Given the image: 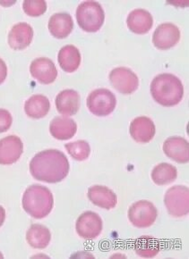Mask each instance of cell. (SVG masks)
I'll list each match as a JSON object with an SVG mask.
<instances>
[{"instance_id":"1","label":"cell","mask_w":189,"mask_h":259,"mask_svg":"<svg viewBox=\"0 0 189 259\" xmlns=\"http://www.w3.org/2000/svg\"><path fill=\"white\" fill-rule=\"evenodd\" d=\"M30 171L35 179L48 183L61 182L69 171V162L64 153L58 149H47L33 156Z\"/></svg>"},{"instance_id":"2","label":"cell","mask_w":189,"mask_h":259,"mask_svg":"<svg viewBox=\"0 0 189 259\" xmlns=\"http://www.w3.org/2000/svg\"><path fill=\"white\" fill-rule=\"evenodd\" d=\"M150 93L157 103L163 107H173L181 101L184 87L178 77L171 73H162L152 81Z\"/></svg>"},{"instance_id":"3","label":"cell","mask_w":189,"mask_h":259,"mask_svg":"<svg viewBox=\"0 0 189 259\" xmlns=\"http://www.w3.org/2000/svg\"><path fill=\"white\" fill-rule=\"evenodd\" d=\"M53 195L47 187L31 185L23 196V207L26 213L36 219L46 218L53 208Z\"/></svg>"},{"instance_id":"4","label":"cell","mask_w":189,"mask_h":259,"mask_svg":"<svg viewBox=\"0 0 189 259\" xmlns=\"http://www.w3.org/2000/svg\"><path fill=\"white\" fill-rule=\"evenodd\" d=\"M77 19L84 31H98L104 23L103 8L96 1H85L77 9Z\"/></svg>"},{"instance_id":"5","label":"cell","mask_w":189,"mask_h":259,"mask_svg":"<svg viewBox=\"0 0 189 259\" xmlns=\"http://www.w3.org/2000/svg\"><path fill=\"white\" fill-rule=\"evenodd\" d=\"M167 210L174 218H182L188 214L189 190L187 187H171L164 197Z\"/></svg>"},{"instance_id":"6","label":"cell","mask_w":189,"mask_h":259,"mask_svg":"<svg viewBox=\"0 0 189 259\" xmlns=\"http://www.w3.org/2000/svg\"><path fill=\"white\" fill-rule=\"evenodd\" d=\"M87 107L97 116H107L116 108L115 95L107 89H97L87 98Z\"/></svg>"},{"instance_id":"7","label":"cell","mask_w":189,"mask_h":259,"mask_svg":"<svg viewBox=\"0 0 189 259\" xmlns=\"http://www.w3.org/2000/svg\"><path fill=\"white\" fill-rule=\"evenodd\" d=\"M158 211L155 205L147 200L134 203L128 209V219L137 228H147L155 224Z\"/></svg>"},{"instance_id":"8","label":"cell","mask_w":189,"mask_h":259,"mask_svg":"<svg viewBox=\"0 0 189 259\" xmlns=\"http://www.w3.org/2000/svg\"><path fill=\"white\" fill-rule=\"evenodd\" d=\"M109 80L118 92L125 95H129L135 92L139 85L137 75L127 67L113 69L109 73Z\"/></svg>"},{"instance_id":"9","label":"cell","mask_w":189,"mask_h":259,"mask_svg":"<svg viewBox=\"0 0 189 259\" xmlns=\"http://www.w3.org/2000/svg\"><path fill=\"white\" fill-rule=\"evenodd\" d=\"M75 228L78 235L83 239L94 240L102 231V221L98 213L87 211L78 218Z\"/></svg>"},{"instance_id":"10","label":"cell","mask_w":189,"mask_h":259,"mask_svg":"<svg viewBox=\"0 0 189 259\" xmlns=\"http://www.w3.org/2000/svg\"><path fill=\"white\" fill-rule=\"evenodd\" d=\"M180 39V31L171 23L160 24L153 35V42L159 50H166L175 46Z\"/></svg>"},{"instance_id":"11","label":"cell","mask_w":189,"mask_h":259,"mask_svg":"<svg viewBox=\"0 0 189 259\" xmlns=\"http://www.w3.org/2000/svg\"><path fill=\"white\" fill-rule=\"evenodd\" d=\"M30 73L31 76L43 84L52 83L58 77L56 65L46 57H39L31 62Z\"/></svg>"},{"instance_id":"12","label":"cell","mask_w":189,"mask_h":259,"mask_svg":"<svg viewBox=\"0 0 189 259\" xmlns=\"http://www.w3.org/2000/svg\"><path fill=\"white\" fill-rule=\"evenodd\" d=\"M23 151V142L19 137L10 135L0 140V164L8 165L16 163Z\"/></svg>"},{"instance_id":"13","label":"cell","mask_w":189,"mask_h":259,"mask_svg":"<svg viewBox=\"0 0 189 259\" xmlns=\"http://www.w3.org/2000/svg\"><path fill=\"white\" fill-rule=\"evenodd\" d=\"M163 151L170 159L180 164L189 161L188 141L182 137H170L164 141Z\"/></svg>"},{"instance_id":"14","label":"cell","mask_w":189,"mask_h":259,"mask_svg":"<svg viewBox=\"0 0 189 259\" xmlns=\"http://www.w3.org/2000/svg\"><path fill=\"white\" fill-rule=\"evenodd\" d=\"M155 122L146 116H139L132 121L129 132L136 142L148 143L155 135Z\"/></svg>"},{"instance_id":"15","label":"cell","mask_w":189,"mask_h":259,"mask_svg":"<svg viewBox=\"0 0 189 259\" xmlns=\"http://www.w3.org/2000/svg\"><path fill=\"white\" fill-rule=\"evenodd\" d=\"M33 38V29L26 23L14 25L8 34L9 46L14 50H23L31 44Z\"/></svg>"},{"instance_id":"16","label":"cell","mask_w":189,"mask_h":259,"mask_svg":"<svg viewBox=\"0 0 189 259\" xmlns=\"http://www.w3.org/2000/svg\"><path fill=\"white\" fill-rule=\"evenodd\" d=\"M55 102L59 114L71 116L80 108V95L73 90H64L58 93Z\"/></svg>"},{"instance_id":"17","label":"cell","mask_w":189,"mask_h":259,"mask_svg":"<svg viewBox=\"0 0 189 259\" xmlns=\"http://www.w3.org/2000/svg\"><path fill=\"white\" fill-rule=\"evenodd\" d=\"M88 198L95 206L104 209H112L118 203L117 195L108 187L94 185L88 189Z\"/></svg>"},{"instance_id":"18","label":"cell","mask_w":189,"mask_h":259,"mask_svg":"<svg viewBox=\"0 0 189 259\" xmlns=\"http://www.w3.org/2000/svg\"><path fill=\"white\" fill-rule=\"evenodd\" d=\"M127 23L130 31L137 34H144L152 29L154 18L149 12L138 8L128 15Z\"/></svg>"},{"instance_id":"19","label":"cell","mask_w":189,"mask_h":259,"mask_svg":"<svg viewBox=\"0 0 189 259\" xmlns=\"http://www.w3.org/2000/svg\"><path fill=\"white\" fill-rule=\"evenodd\" d=\"M77 122L66 116L55 117L50 122V134L57 140H69L77 134Z\"/></svg>"},{"instance_id":"20","label":"cell","mask_w":189,"mask_h":259,"mask_svg":"<svg viewBox=\"0 0 189 259\" xmlns=\"http://www.w3.org/2000/svg\"><path fill=\"white\" fill-rule=\"evenodd\" d=\"M73 22L68 13H56L49 21L50 33L57 38H65L73 31Z\"/></svg>"},{"instance_id":"21","label":"cell","mask_w":189,"mask_h":259,"mask_svg":"<svg viewBox=\"0 0 189 259\" xmlns=\"http://www.w3.org/2000/svg\"><path fill=\"white\" fill-rule=\"evenodd\" d=\"M58 64L66 73H73L78 70L81 63V54L77 47L66 45L59 50Z\"/></svg>"},{"instance_id":"22","label":"cell","mask_w":189,"mask_h":259,"mask_svg":"<svg viewBox=\"0 0 189 259\" xmlns=\"http://www.w3.org/2000/svg\"><path fill=\"white\" fill-rule=\"evenodd\" d=\"M50 100L46 96L33 95L27 99L24 105V110L31 118L40 119L46 116L50 111Z\"/></svg>"},{"instance_id":"23","label":"cell","mask_w":189,"mask_h":259,"mask_svg":"<svg viewBox=\"0 0 189 259\" xmlns=\"http://www.w3.org/2000/svg\"><path fill=\"white\" fill-rule=\"evenodd\" d=\"M26 240L32 248L43 249L50 244L51 233L44 225H32L26 233Z\"/></svg>"},{"instance_id":"24","label":"cell","mask_w":189,"mask_h":259,"mask_svg":"<svg viewBox=\"0 0 189 259\" xmlns=\"http://www.w3.org/2000/svg\"><path fill=\"white\" fill-rule=\"evenodd\" d=\"M178 170L172 164L168 163L159 164L152 171V179L157 185H166L177 179Z\"/></svg>"},{"instance_id":"25","label":"cell","mask_w":189,"mask_h":259,"mask_svg":"<svg viewBox=\"0 0 189 259\" xmlns=\"http://www.w3.org/2000/svg\"><path fill=\"white\" fill-rule=\"evenodd\" d=\"M135 249L137 255L144 258H150L158 254L160 243L152 237L143 236L135 241Z\"/></svg>"},{"instance_id":"26","label":"cell","mask_w":189,"mask_h":259,"mask_svg":"<svg viewBox=\"0 0 189 259\" xmlns=\"http://www.w3.org/2000/svg\"><path fill=\"white\" fill-rule=\"evenodd\" d=\"M65 147L69 153L70 156L75 160L84 161L89 157L91 148L87 141H74L72 143H67Z\"/></svg>"},{"instance_id":"27","label":"cell","mask_w":189,"mask_h":259,"mask_svg":"<svg viewBox=\"0 0 189 259\" xmlns=\"http://www.w3.org/2000/svg\"><path fill=\"white\" fill-rule=\"evenodd\" d=\"M23 11L30 16H40L47 10V3L43 0L30 1L26 0L23 4Z\"/></svg>"},{"instance_id":"28","label":"cell","mask_w":189,"mask_h":259,"mask_svg":"<svg viewBox=\"0 0 189 259\" xmlns=\"http://www.w3.org/2000/svg\"><path fill=\"white\" fill-rule=\"evenodd\" d=\"M12 115L8 110L0 108V134L7 132L11 127Z\"/></svg>"},{"instance_id":"29","label":"cell","mask_w":189,"mask_h":259,"mask_svg":"<svg viewBox=\"0 0 189 259\" xmlns=\"http://www.w3.org/2000/svg\"><path fill=\"white\" fill-rule=\"evenodd\" d=\"M7 76H8V67L6 63L0 58V84L4 82Z\"/></svg>"},{"instance_id":"30","label":"cell","mask_w":189,"mask_h":259,"mask_svg":"<svg viewBox=\"0 0 189 259\" xmlns=\"http://www.w3.org/2000/svg\"><path fill=\"white\" fill-rule=\"evenodd\" d=\"M5 219H6V211L3 206H0V227L4 224Z\"/></svg>"}]
</instances>
